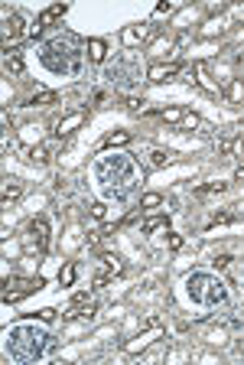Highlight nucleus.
<instances>
[{"mask_svg":"<svg viewBox=\"0 0 244 365\" xmlns=\"http://www.w3.org/2000/svg\"><path fill=\"white\" fill-rule=\"evenodd\" d=\"M42 65L52 75H79L81 72V49L75 43V36H55L49 39L40 52Z\"/></svg>","mask_w":244,"mask_h":365,"instance_id":"obj_2","label":"nucleus"},{"mask_svg":"<svg viewBox=\"0 0 244 365\" xmlns=\"http://www.w3.org/2000/svg\"><path fill=\"white\" fill-rule=\"evenodd\" d=\"M160 117H163L166 124H179L182 117H186V108H166V111H160Z\"/></svg>","mask_w":244,"mask_h":365,"instance_id":"obj_16","label":"nucleus"},{"mask_svg":"<svg viewBox=\"0 0 244 365\" xmlns=\"http://www.w3.org/2000/svg\"><path fill=\"white\" fill-rule=\"evenodd\" d=\"M228 264H231V258H228V255H218V258L212 261V271H225Z\"/></svg>","mask_w":244,"mask_h":365,"instance_id":"obj_30","label":"nucleus"},{"mask_svg":"<svg viewBox=\"0 0 244 365\" xmlns=\"http://www.w3.org/2000/svg\"><path fill=\"white\" fill-rule=\"evenodd\" d=\"M55 101H59L55 92H40V95H33V98H30V108H46V104H55Z\"/></svg>","mask_w":244,"mask_h":365,"instance_id":"obj_15","label":"nucleus"},{"mask_svg":"<svg viewBox=\"0 0 244 365\" xmlns=\"http://www.w3.org/2000/svg\"><path fill=\"white\" fill-rule=\"evenodd\" d=\"M179 65H176V62H169V65H153V69H150L147 72V78H150V82H157V85H160V82H169V78H176V75H179Z\"/></svg>","mask_w":244,"mask_h":365,"instance_id":"obj_7","label":"nucleus"},{"mask_svg":"<svg viewBox=\"0 0 244 365\" xmlns=\"http://www.w3.org/2000/svg\"><path fill=\"white\" fill-rule=\"evenodd\" d=\"M88 55H91L95 62H104V55H108V43H104V39H88Z\"/></svg>","mask_w":244,"mask_h":365,"instance_id":"obj_13","label":"nucleus"},{"mask_svg":"<svg viewBox=\"0 0 244 365\" xmlns=\"http://www.w3.org/2000/svg\"><path fill=\"white\" fill-rule=\"evenodd\" d=\"M121 39H124V46H137V43H140V30H134V26H127V30L121 33Z\"/></svg>","mask_w":244,"mask_h":365,"instance_id":"obj_22","label":"nucleus"},{"mask_svg":"<svg viewBox=\"0 0 244 365\" xmlns=\"http://www.w3.org/2000/svg\"><path fill=\"white\" fill-rule=\"evenodd\" d=\"M231 218H235L231 212H221V215H215V218H212V225H228Z\"/></svg>","mask_w":244,"mask_h":365,"instance_id":"obj_32","label":"nucleus"},{"mask_svg":"<svg viewBox=\"0 0 244 365\" xmlns=\"http://www.w3.org/2000/svg\"><path fill=\"white\" fill-rule=\"evenodd\" d=\"M75 274H79V264H75V261H65L62 271H59V284H62V287H72V284H75Z\"/></svg>","mask_w":244,"mask_h":365,"instance_id":"obj_12","label":"nucleus"},{"mask_svg":"<svg viewBox=\"0 0 244 365\" xmlns=\"http://www.w3.org/2000/svg\"><path fill=\"white\" fill-rule=\"evenodd\" d=\"M157 228H169V218H166V215L150 218V222H143V228H140V232H143V235H150V232H157Z\"/></svg>","mask_w":244,"mask_h":365,"instance_id":"obj_17","label":"nucleus"},{"mask_svg":"<svg viewBox=\"0 0 244 365\" xmlns=\"http://www.w3.org/2000/svg\"><path fill=\"white\" fill-rule=\"evenodd\" d=\"M238 349H241V352H244V339H241V342H238Z\"/></svg>","mask_w":244,"mask_h":365,"instance_id":"obj_38","label":"nucleus"},{"mask_svg":"<svg viewBox=\"0 0 244 365\" xmlns=\"http://www.w3.org/2000/svg\"><path fill=\"white\" fill-rule=\"evenodd\" d=\"M104 78H111L114 85H124V88H130L140 78V69H137V62H134V55H118L114 62L104 69Z\"/></svg>","mask_w":244,"mask_h":365,"instance_id":"obj_4","label":"nucleus"},{"mask_svg":"<svg viewBox=\"0 0 244 365\" xmlns=\"http://www.w3.org/2000/svg\"><path fill=\"white\" fill-rule=\"evenodd\" d=\"M3 339H7L3 349H7V356L13 359V362H40V359L52 356V352L59 349V339H55L52 333H46V329H40V326H30V323L7 329Z\"/></svg>","mask_w":244,"mask_h":365,"instance_id":"obj_1","label":"nucleus"},{"mask_svg":"<svg viewBox=\"0 0 244 365\" xmlns=\"http://www.w3.org/2000/svg\"><path fill=\"white\" fill-rule=\"evenodd\" d=\"M186 297H189L192 303H199V307H218V303H225V297H228V287L221 284L215 274H205V271H196L186 277Z\"/></svg>","mask_w":244,"mask_h":365,"instance_id":"obj_3","label":"nucleus"},{"mask_svg":"<svg viewBox=\"0 0 244 365\" xmlns=\"http://www.w3.org/2000/svg\"><path fill=\"white\" fill-rule=\"evenodd\" d=\"M3 72H7V75H13V78H20L23 75V59H20V52H16V49H3Z\"/></svg>","mask_w":244,"mask_h":365,"instance_id":"obj_9","label":"nucleus"},{"mask_svg":"<svg viewBox=\"0 0 244 365\" xmlns=\"http://www.w3.org/2000/svg\"><path fill=\"white\" fill-rule=\"evenodd\" d=\"M225 339H228V329H225V326H218V329H208V333H205V342H212V346H221Z\"/></svg>","mask_w":244,"mask_h":365,"instance_id":"obj_18","label":"nucleus"},{"mask_svg":"<svg viewBox=\"0 0 244 365\" xmlns=\"http://www.w3.org/2000/svg\"><path fill=\"white\" fill-rule=\"evenodd\" d=\"M225 186H228V183H208V186L199 189V196H218V193H225Z\"/></svg>","mask_w":244,"mask_h":365,"instance_id":"obj_26","label":"nucleus"},{"mask_svg":"<svg viewBox=\"0 0 244 365\" xmlns=\"http://www.w3.org/2000/svg\"><path fill=\"white\" fill-rule=\"evenodd\" d=\"M20 183H16V179H7V183H3V202H10V199H16V196H20Z\"/></svg>","mask_w":244,"mask_h":365,"instance_id":"obj_20","label":"nucleus"},{"mask_svg":"<svg viewBox=\"0 0 244 365\" xmlns=\"http://www.w3.org/2000/svg\"><path fill=\"white\" fill-rule=\"evenodd\" d=\"M85 303H91V290H81V294H75V300H72L69 310H79V307H85Z\"/></svg>","mask_w":244,"mask_h":365,"instance_id":"obj_27","label":"nucleus"},{"mask_svg":"<svg viewBox=\"0 0 244 365\" xmlns=\"http://www.w3.org/2000/svg\"><path fill=\"white\" fill-rule=\"evenodd\" d=\"M147 342H150V336H137V339H134V342H127L124 349H127V352H130V356H134V352H140V349H143V346H147Z\"/></svg>","mask_w":244,"mask_h":365,"instance_id":"obj_28","label":"nucleus"},{"mask_svg":"<svg viewBox=\"0 0 244 365\" xmlns=\"http://www.w3.org/2000/svg\"><path fill=\"white\" fill-rule=\"evenodd\" d=\"M30 160H33V163H46V160H49V150L46 147H33L30 150Z\"/></svg>","mask_w":244,"mask_h":365,"instance_id":"obj_29","label":"nucleus"},{"mask_svg":"<svg viewBox=\"0 0 244 365\" xmlns=\"http://www.w3.org/2000/svg\"><path fill=\"white\" fill-rule=\"evenodd\" d=\"M114 277V274H108V271H101V274H95V287H104V284H108V280Z\"/></svg>","mask_w":244,"mask_h":365,"instance_id":"obj_33","label":"nucleus"},{"mask_svg":"<svg viewBox=\"0 0 244 365\" xmlns=\"http://www.w3.org/2000/svg\"><path fill=\"white\" fill-rule=\"evenodd\" d=\"M166 241H169V248H182V235H169V238H166Z\"/></svg>","mask_w":244,"mask_h":365,"instance_id":"obj_35","label":"nucleus"},{"mask_svg":"<svg viewBox=\"0 0 244 365\" xmlns=\"http://www.w3.org/2000/svg\"><path fill=\"white\" fill-rule=\"evenodd\" d=\"M179 124H182V131H192V127L199 131V124H202V117H199V114H189V111H186V117H182Z\"/></svg>","mask_w":244,"mask_h":365,"instance_id":"obj_25","label":"nucleus"},{"mask_svg":"<svg viewBox=\"0 0 244 365\" xmlns=\"http://www.w3.org/2000/svg\"><path fill=\"white\" fill-rule=\"evenodd\" d=\"M101 264H104V271H108V274H124V261H121L118 255H111V251H108V255H101Z\"/></svg>","mask_w":244,"mask_h":365,"instance_id":"obj_14","label":"nucleus"},{"mask_svg":"<svg viewBox=\"0 0 244 365\" xmlns=\"http://www.w3.org/2000/svg\"><path fill=\"white\" fill-rule=\"evenodd\" d=\"M3 303H16L23 294H33V290L42 287V277H7V284H3Z\"/></svg>","mask_w":244,"mask_h":365,"instance_id":"obj_5","label":"nucleus"},{"mask_svg":"<svg viewBox=\"0 0 244 365\" xmlns=\"http://www.w3.org/2000/svg\"><path fill=\"white\" fill-rule=\"evenodd\" d=\"M20 36H23V16L10 13L7 16V46H3V49H10V43H16Z\"/></svg>","mask_w":244,"mask_h":365,"instance_id":"obj_10","label":"nucleus"},{"mask_svg":"<svg viewBox=\"0 0 244 365\" xmlns=\"http://www.w3.org/2000/svg\"><path fill=\"white\" fill-rule=\"evenodd\" d=\"M127 144H130V134L127 131H114L108 137V147H127Z\"/></svg>","mask_w":244,"mask_h":365,"instance_id":"obj_19","label":"nucleus"},{"mask_svg":"<svg viewBox=\"0 0 244 365\" xmlns=\"http://www.w3.org/2000/svg\"><path fill=\"white\" fill-rule=\"evenodd\" d=\"M30 235H33V241H36V248H40V251L49 248V225H46V218H33V222H30Z\"/></svg>","mask_w":244,"mask_h":365,"instance_id":"obj_6","label":"nucleus"},{"mask_svg":"<svg viewBox=\"0 0 244 365\" xmlns=\"http://www.w3.org/2000/svg\"><path fill=\"white\" fill-rule=\"evenodd\" d=\"M160 202H163V196H160V193H147L140 199V209H157Z\"/></svg>","mask_w":244,"mask_h":365,"instance_id":"obj_24","label":"nucleus"},{"mask_svg":"<svg viewBox=\"0 0 244 365\" xmlns=\"http://www.w3.org/2000/svg\"><path fill=\"white\" fill-rule=\"evenodd\" d=\"M169 160H173V154H166V150H153V154H150V163L153 166H166Z\"/></svg>","mask_w":244,"mask_h":365,"instance_id":"obj_23","label":"nucleus"},{"mask_svg":"<svg viewBox=\"0 0 244 365\" xmlns=\"http://www.w3.org/2000/svg\"><path fill=\"white\" fill-rule=\"evenodd\" d=\"M69 13V7H65V3H55V7H49L46 13L40 16V20H36V26H40V30H46L49 23H52V20H59V16H65Z\"/></svg>","mask_w":244,"mask_h":365,"instance_id":"obj_11","label":"nucleus"},{"mask_svg":"<svg viewBox=\"0 0 244 365\" xmlns=\"http://www.w3.org/2000/svg\"><path fill=\"white\" fill-rule=\"evenodd\" d=\"M235 179H238V183H244V166H238V170H235Z\"/></svg>","mask_w":244,"mask_h":365,"instance_id":"obj_37","label":"nucleus"},{"mask_svg":"<svg viewBox=\"0 0 244 365\" xmlns=\"http://www.w3.org/2000/svg\"><path fill=\"white\" fill-rule=\"evenodd\" d=\"M241 98H244V82L235 78V82L228 85V101H241Z\"/></svg>","mask_w":244,"mask_h":365,"instance_id":"obj_21","label":"nucleus"},{"mask_svg":"<svg viewBox=\"0 0 244 365\" xmlns=\"http://www.w3.org/2000/svg\"><path fill=\"white\" fill-rule=\"evenodd\" d=\"M124 104H127V111H130V114H137V111H143V101H140V98H127Z\"/></svg>","mask_w":244,"mask_h":365,"instance_id":"obj_31","label":"nucleus"},{"mask_svg":"<svg viewBox=\"0 0 244 365\" xmlns=\"http://www.w3.org/2000/svg\"><path fill=\"white\" fill-rule=\"evenodd\" d=\"M81 124H85V111H72L69 117H62V121L55 124V134H59V137H65V134H72L75 127H81Z\"/></svg>","mask_w":244,"mask_h":365,"instance_id":"obj_8","label":"nucleus"},{"mask_svg":"<svg viewBox=\"0 0 244 365\" xmlns=\"http://www.w3.org/2000/svg\"><path fill=\"white\" fill-rule=\"evenodd\" d=\"M104 212H108V209H104V202H95V206H91V215H95V218H104Z\"/></svg>","mask_w":244,"mask_h":365,"instance_id":"obj_34","label":"nucleus"},{"mask_svg":"<svg viewBox=\"0 0 244 365\" xmlns=\"http://www.w3.org/2000/svg\"><path fill=\"white\" fill-rule=\"evenodd\" d=\"M231 13H235V16H238V20H244V3H238V7H235V10H231Z\"/></svg>","mask_w":244,"mask_h":365,"instance_id":"obj_36","label":"nucleus"}]
</instances>
